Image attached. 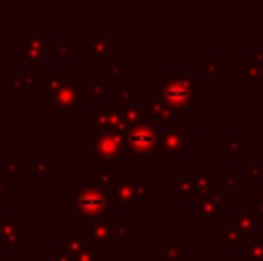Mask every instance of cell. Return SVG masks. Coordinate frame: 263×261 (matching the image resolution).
I'll return each mask as SVG.
<instances>
[{
    "mask_svg": "<svg viewBox=\"0 0 263 261\" xmlns=\"http://www.w3.org/2000/svg\"><path fill=\"white\" fill-rule=\"evenodd\" d=\"M199 83L188 74H167L157 88V99L176 113H190L199 106Z\"/></svg>",
    "mask_w": 263,
    "mask_h": 261,
    "instance_id": "obj_1",
    "label": "cell"
},
{
    "mask_svg": "<svg viewBox=\"0 0 263 261\" xmlns=\"http://www.w3.org/2000/svg\"><path fill=\"white\" fill-rule=\"evenodd\" d=\"M126 135L127 133L97 130L93 142V161H126Z\"/></svg>",
    "mask_w": 263,
    "mask_h": 261,
    "instance_id": "obj_2",
    "label": "cell"
},
{
    "mask_svg": "<svg viewBox=\"0 0 263 261\" xmlns=\"http://www.w3.org/2000/svg\"><path fill=\"white\" fill-rule=\"evenodd\" d=\"M79 217H88L97 224H108V195L98 188H83L77 195Z\"/></svg>",
    "mask_w": 263,
    "mask_h": 261,
    "instance_id": "obj_3",
    "label": "cell"
},
{
    "mask_svg": "<svg viewBox=\"0 0 263 261\" xmlns=\"http://www.w3.org/2000/svg\"><path fill=\"white\" fill-rule=\"evenodd\" d=\"M156 136L157 130L154 123L141 122L140 125L127 130L126 149L133 154H152V152H156Z\"/></svg>",
    "mask_w": 263,
    "mask_h": 261,
    "instance_id": "obj_4",
    "label": "cell"
},
{
    "mask_svg": "<svg viewBox=\"0 0 263 261\" xmlns=\"http://www.w3.org/2000/svg\"><path fill=\"white\" fill-rule=\"evenodd\" d=\"M84 104V91L75 90V83H63L58 91H54V102H52V111H68L74 113L77 106Z\"/></svg>",
    "mask_w": 263,
    "mask_h": 261,
    "instance_id": "obj_5",
    "label": "cell"
},
{
    "mask_svg": "<svg viewBox=\"0 0 263 261\" xmlns=\"http://www.w3.org/2000/svg\"><path fill=\"white\" fill-rule=\"evenodd\" d=\"M150 190L149 179H133V181H120L115 186L113 195L122 204H131V202H141Z\"/></svg>",
    "mask_w": 263,
    "mask_h": 261,
    "instance_id": "obj_6",
    "label": "cell"
},
{
    "mask_svg": "<svg viewBox=\"0 0 263 261\" xmlns=\"http://www.w3.org/2000/svg\"><path fill=\"white\" fill-rule=\"evenodd\" d=\"M190 145V138L186 135H183L177 129H169V130H157L156 136V152L157 154H181L183 149Z\"/></svg>",
    "mask_w": 263,
    "mask_h": 261,
    "instance_id": "obj_7",
    "label": "cell"
},
{
    "mask_svg": "<svg viewBox=\"0 0 263 261\" xmlns=\"http://www.w3.org/2000/svg\"><path fill=\"white\" fill-rule=\"evenodd\" d=\"M197 199H199V211H197L199 220H213L217 213H220L224 208V190L222 188L213 186L206 193L197 195Z\"/></svg>",
    "mask_w": 263,
    "mask_h": 261,
    "instance_id": "obj_8",
    "label": "cell"
},
{
    "mask_svg": "<svg viewBox=\"0 0 263 261\" xmlns=\"http://www.w3.org/2000/svg\"><path fill=\"white\" fill-rule=\"evenodd\" d=\"M93 123L98 130H110V133H127V127L122 120V115L117 107L102 106L97 115H93Z\"/></svg>",
    "mask_w": 263,
    "mask_h": 261,
    "instance_id": "obj_9",
    "label": "cell"
},
{
    "mask_svg": "<svg viewBox=\"0 0 263 261\" xmlns=\"http://www.w3.org/2000/svg\"><path fill=\"white\" fill-rule=\"evenodd\" d=\"M118 182V175L113 170H95L93 172V188L102 190L104 193H113Z\"/></svg>",
    "mask_w": 263,
    "mask_h": 261,
    "instance_id": "obj_10",
    "label": "cell"
},
{
    "mask_svg": "<svg viewBox=\"0 0 263 261\" xmlns=\"http://www.w3.org/2000/svg\"><path fill=\"white\" fill-rule=\"evenodd\" d=\"M149 111H150V123H160V122H169L174 118V111L169 106L161 102L157 97L150 99L149 102Z\"/></svg>",
    "mask_w": 263,
    "mask_h": 261,
    "instance_id": "obj_11",
    "label": "cell"
},
{
    "mask_svg": "<svg viewBox=\"0 0 263 261\" xmlns=\"http://www.w3.org/2000/svg\"><path fill=\"white\" fill-rule=\"evenodd\" d=\"M231 229L236 231L238 234H247V236H256L254 218H252L251 211H244L236 218L231 220Z\"/></svg>",
    "mask_w": 263,
    "mask_h": 261,
    "instance_id": "obj_12",
    "label": "cell"
},
{
    "mask_svg": "<svg viewBox=\"0 0 263 261\" xmlns=\"http://www.w3.org/2000/svg\"><path fill=\"white\" fill-rule=\"evenodd\" d=\"M238 70L242 74H245L251 81H258V83L263 81V63L256 59L254 55H249L247 61L238 67Z\"/></svg>",
    "mask_w": 263,
    "mask_h": 261,
    "instance_id": "obj_13",
    "label": "cell"
},
{
    "mask_svg": "<svg viewBox=\"0 0 263 261\" xmlns=\"http://www.w3.org/2000/svg\"><path fill=\"white\" fill-rule=\"evenodd\" d=\"M84 234L93 238V241H97V243H108V240L117 234V229L110 227L108 224H97L95 227H86Z\"/></svg>",
    "mask_w": 263,
    "mask_h": 261,
    "instance_id": "obj_14",
    "label": "cell"
},
{
    "mask_svg": "<svg viewBox=\"0 0 263 261\" xmlns=\"http://www.w3.org/2000/svg\"><path fill=\"white\" fill-rule=\"evenodd\" d=\"M197 70H199L200 74H204L206 79H208V83H213L215 77L219 76L220 72L224 70V67L217 63V59L213 57V55H209V57H206L204 63H200L199 67H197Z\"/></svg>",
    "mask_w": 263,
    "mask_h": 261,
    "instance_id": "obj_15",
    "label": "cell"
},
{
    "mask_svg": "<svg viewBox=\"0 0 263 261\" xmlns=\"http://www.w3.org/2000/svg\"><path fill=\"white\" fill-rule=\"evenodd\" d=\"M0 238H4L8 243H18V220H2L0 224Z\"/></svg>",
    "mask_w": 263,
    "mask_h": 261,
    "instance_id": "obj_16",
    "label": "cell"
},
{
    "mask_svg": "<svg viewBox=\"0 0 263 261\" xmlns=\"http://www.w3.org/2000/svg\"><path fill=\"white\" fill-rule=\"evenodd\" d=\"M174 193L176 195H197L195 181L188 177L174 179Z\"/></svg>",
    "mask_w": 263,
    "mask_h": 261,
    "instance_id": "obj_17",
    "label": "cell"
},
{
    "mask_svg": "<svg viewBox=\"0 0 263 261\" xmlns=\"http://www.w3.org/2000/svg\"><path fill=\"white\" fill-rule=\"evenodd\" d=\"M120 115H122V120H124V123H126L127 129H133V127L141 123V109L136 106L126 107V109L120 111Z\"/></svg>",
    "mask_w": 263,
    "mask_h": 261,
    "instance_id": "obj_18",
    "label": "cell"
},
{
    "mask_svg": "<svg viewBox=\"0 0 263 261\" xmlns=\"http://www.w3.org/2000/svg\"><path fill=\"white\" fill-rule=\"evenodd\" d=\"M247 259L249 261H263V236L256 234L254 241L247 243Z\"/></svg>",
    "mask_w": 263,
    "mask_h": 261,
    "instance_id": "obj_19",
    "label": "cell"
},
{
    "mask_svg": "<svg viewBox=\"0 0 263 261\" xmlns=\"http://www.w3.org/2000/svg\"><path fill=\"white\" fill-rule=\"evenodd\" d=\"M86 48H91L97 55H108V52H110V43H108L106 40H102L98 32H95L93 40L86 41Z\"/></svg>",
    "mask_w": 263,
    "mask_h": 261,
    "instance_id": "obj_20",
    "label": "cell"
},
{
    "mask_svg": "<svg viewBox=\"0 0 263 261\" xmlns=\"http://www.w3.org/2000/svg\"><path fill=\"white\" fill-rule=\"evenodd\" d=\"M11 84L15 90H27V88H32L34 86V77L31 74H13L11 76Z\"/></svg>",
    "mask_w": 263,
    "mask_h": 261,
    "instance_id": "obj_21",
    "label": "cell"
},
{
    "mask_svg": "<svg viewBox=\"0 0 263 261\" xmlns=\"http://www.w3.org/2000/svg\"><path fill=\"white\" fill-rule=\"evenodd\" d=\"M86 249V243H84L83 238H70L68 240V243H65L63 247L59 250H65L67 254H70V256H79V254L83 252V250Z\"/></svg>",
    "mask_w": 263,
    "mask_h": 261,
    "instance_id": "obj_22",
    "label": "cell"
},
{
    "mask_svg": "<svg viewBox=\"0 0 263 261\" xmlns=\"http://www.w3.org/2000/svg\"><path fill=\"white\" fill-rule=\"evenodd\" d=\"M117 100H118V111L126 109V107L134 106L133 100H134V91L129 90V88H124V90H118L117 91Z\"/></svg>",
    "mask_w": 263,
    "mask_h": 261,
    "instance_id": "obj_23",
    "label": "cell"
},
{
    "mask_svg": "<svg viewBox=\"0 0 263 261\" xmlns=\"http://www.w3.org/2000/svg\"><path fill=\"white\" fill-rule=\"evenodd\" d=\"M27 40H29V48H36V50H41L43 52L45 48H52V43L48 40H45L43 36H39V34H34V32H31V34L27 36Z\"/></svg>",
    "mask_w": 263,
    "mask_h": 261,
    "instance_id": "obj_24",
    "label": "cell"
},
{
    "mask_svg": "<svg viewBox=\"0 0 263 261\" xmlns=\"http://www.w3.org/2000/svg\"><path fill=\"white\" fill-rule=\"evenodd\" d=\"M18 154L11 156V161L6 165V170L4 172H0V181L2 179H16L18 177Z\"/></svg>",
    "mask_w": 263,
    "mask_h": 261,
    "instance_id": "obj_25",
    "label": "cell"
},
{
    "mask_svg": "<svg viewBox=\"0 0 263 261\" xmlns=\"http://www.w3.org/2000/svg\"><path fill=\"white\" fill-rule=\"evenodd\" d=\"M254 220H263V186L254 188Z\"/></svg>",
    "mask_w": 263,
    "mask_h": 261,
    "instance_id": "obj_26",
    "label": "cell"
},
{
    "mask_svg": "<svg viewBox=\"0 0 263 261\" xmlns=\"http://www.w3.org/2000/svg\"><path fill=\"white\" fill-rule=\"evenodd\" d=\"M193 181H195L197 195H199V193H206V191L213 188V181H212V177H209L208 174H199L195 179H193Z\"/></svg>",
    "mask_w": 263,
    "mask_h": 261,
    "instance_id": "obj_27",
    "label": "cell"
},
{
    "mask_svg": "<svg viewBox=\"0 0 263 261\" xmlns=\"http://www.w3.org/2000/svg\"><path fill=\"white\" fill-rule=\"evenodd\" d=\"M222 152L226 156L240 154V140L238 138H224L222 140Z\"/></svg>",
    "mask_w": 263,
    "mask_h": 261,
    "instance_id": "obj_28",
    "label": "cell"
},
{
    "mask_svg": "<svg viewBox=\"0 0 263 261\" xmlns=\"http://www.w3.org/2000/svg\"><path fill=\"white\" fill-rule=\"evenodd\" d=\"M222 181L226 182V186L238 188L240 186V172L238 170H224L222 172Z\"/></svg>",
    "mask_w": 263,
    "mask_h": 261,
    "instance_id": "obj_29",
    "label": "cell"
},
{
    "mask_svg": "<svg viewBox=\"0 0 263 261\" xmlns=\"http://www.w3.org/2000/svg\"><path fill=\"white\" fill-rule=\"evenodd\" d=\"M93 95L98 97V99H106V97L110 95V83H108V81H95Z\"/></svg>",
    "mask_w": 263,
    "mask_h": 261,
    "instance_id": "obj_30",
    "label": "cell"
},
{
    "mask_svg": "<svg viewBox=\"0 0 263 261\" xmlns=\"http://www.w3.org/2000/svg\"><path fill=\"white\" fill-rule=\"evenodd\" d=\"M75 261H100V254L95 252L91 249V245H86V249L83 252L79 254V256H75Z\"/></svg>",
    "mask_w": 263,
    "mask_h": 261,
    "instance_id": "obj_31",
    "label": "cell"
},
{
    "mask_svg": "<svg viewBox=\"0 0 263 261\" xmlns=\"http://www.w3.org/2000/svg\"><path fill=\"white\" fill-rule=\"evenodd\" d=\"M20 54L27 55V59L32 61V63H36V64H39L41 61H43V52L36 50V48H22V50H20Z\"/></svg>",
    "mask_w": 263,
    "mask_h": 261,
    "instance_id": "obj_32",
    "label": "cell"
},
{
    "mask_svg": "<svg viewBox=\"0 0 263 261\" xmlns=\"http://www.w3.org/2000/svg\"><path fill=\"white\" fill-rule=\"evenodd\" d=\"M43 81H45V86H47L48 90H52V91H58L59 86L63 84V79H61L59 76H54V74H45Z\"/></svg>",
    "mask_w": 263,
    "mask_h": 261,
    "instance_id": "obj_33",
    "label": "cell"
},
{
    "mask_svg": "<svg viewBox=\"0 0 263 261\" xmlns=\"http://www.w3.org/2000/svg\"><path fill=\"white\" fill-rule=\"evenodd\" d=\"M238 241H240V234L236 233V231H233L231 227L222 231V243H224V245H235Z\"/></svg>",
    "mask_w": 263,
    "mask_h": 261,
    "instance_id": "obj_34",
    "label": "cell"
},
{
    "mask_svg": "<svg viewBox=\"0 0 263 261\" xmlns=\"http://www.w3.org/2000/svg\"><path fill=\"white\" fill-rule=\"evenodd\" d=\"M181 254H183V245H167L165 256L169 261H179Z\"/></svg>",
    "mask_w": 263,
    "mask_h": 261,
    "instance_id": "obj_35",
    "label": "cell"
},
{
    "mask_svg": "<svg viewBox=\"0 0 263 261\" xmlns=\"http://www.w3.org/2000/svg\"><path fill=\"white\" fill-rule=\"evenodd\" d=\"M48 168H50V163L45 161V158L41 154L36 156V172H38V174H36V177L41 179V177H43V172H47Z\"/></svg>",
    "mask_w": 263,
    "mask_h": 261,
    "instance_id": "obj_36",
    "label": "cell"
},
{
    "mask_svg": "<svg viewBox=\"0 0 263 261\" xmlns=\"http://www.w3.org/2000/svg\"><path fill=\"white\" fill-rule=\"evenodd\" d=\"M247 168H249V172H247L249 179L263 177V163H249Z\"/></svg>",
    "mask_w": 263,
    "mask_h": 261,
    "instance_id": "obj_37",
    "label": "cell"
},
{
    "mask_svg": "<svg viewBox=\"0 0 263 261\" xmlns=\"http://www.w3.org/2000/svg\"><path fill=\"white\" fill-rule=\"evenodd\" d=\"M115 229H117V234H124V236H133V233H134L133 227L127 226L124 218L117 220V227H115Z\"/></svg>",
    "mask_w": 263,
    "mask_h": 261,
    "instance_id": "obj_38",
    "label": "cell"
},
{
    "mask_svg": "<svg viewBox=\"0 0 263 261\" xmlns=\"http://www.w3.org/2000/svg\"><path fill=\"white\" fill-rule=\"evenodd\" d=\"M108 70H110V81H117L118 74L126 70V67H124V64H110Z\"/></svg>",
    "mask_w": 263,
    "mask_h": 261,
    "instance_id": "obj_39",
    "label": "cell"
},
{
    "mask_svg": "<svg viewBox=\"0 0 263 261\" xmlns=\"http://www.w3.org/2000/svg\"><path fill=\"white\" fill-rule=\"evenodd\" d=\"M52 261H75V257L67 254L65 250H59V252L52 254Z\"/></svg>",
    "mask_w": 263,
    "mask_h": 261,
    "instance_id": "obj_40",
    "label": "cell"
},
{
    "mask_svg": "<svg viewBox=\"0 0 263 261\" xmlns=\"http://www.w3.org/2000/svg\"><path fill=\"white\" fill-rule=\"evenodd\" d=\"M67 52H68V45L67 43H63L59 48H52V54L54 55H65Z\"/></svg>",
    "mask_w": 263,
    "mask_h": 261,
    "instance_id": "obj_41",
    "label": "cell"
},
{
    "mask_svg": "<svg viewBox=\"0 0 263 261\" xmlns=\"http://www.w3.org/2000/svg\"><path fill=\"white\" fill-rule=\"evenodd\" d=\"M4 118V93L0 91V120Z\"/></svg>",
    "mask_w": 263,
    "mask_h": 261,
    "instance_id": "obj_42",
    "label": "cell"
},
{
    "mask_svg": "<svg viewBox=\"0 0 263 261\" xmlns=\"http://www.w3.org/2000/svg\"><path fill=\"white\" fill-rule=\"evenodd\" d=\"M254 57H256L258 61H261V63H263V48H258V50L254 52Z\"/></svg>",
    "mask_w": 263,
    "mask_h": 261,
    "instance_id": "obj_43",
    "label": "cell"
},
{
    "mask_svg": "<svg viewBox=\"0 0 263 261\" xmlns=\"http://www.w3.org/2000/svg\"><path fill=\"white\" fill-rule=\"evenodd\" d=\"M2 195H4V191H2V181H0V201H2Z\"/></svg>",
    "mask_w": 263,
    "mask_h": 261,
    "instance_id": "obj_44",
    "label": "cell"
},
{
    "mask_svg": "<svg viewBox=\"0 0 263 261\" xmlns=\"http://www.w3.org/2000/svg\"><path fill=\"white\" fill-rule=\"evenodd\" d=\"M2 220H4V217H2V213H0V224H2Z\"/></svg>",
    "mask_w": 263,
    "mask_h": 261,
    "instance_id": "obj_45",
    "label": "cell"
},
{
    "mask_svg": "<svg viewBox=\"0 0 263 261\" xmlns=\"http://www.w3.org/2000/svg\"><path fill=\"white\" fill-rule=\"evenodd\" d=\"M240 261H249V259H247V257H245V259H240Z\"/></svg>",
    "mask_w": 263,
    "mask_h": 261,
    "instance_id": "obj_46",
    "label": "cell"
},
{
    "mask_svg": "<svg viewBox=\"0 0 263 261\" xmlns=\"http://www.w3.org/2000/svg\"><path fill=\"white\" fill-rule=\"evenodd\" d=\"M161 261H169V259H161Z\"/></svg>",
    "mask_w": 263,
    "mask_h": 261,
    "instance_id": "obj_47",
    "label": "cell"
}]
</instances>
